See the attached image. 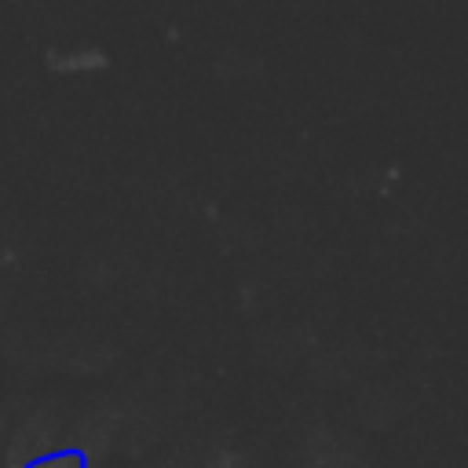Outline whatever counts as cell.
I'll return each mask as SVG.
<instances>
[{
    "mask_svg": "<svg viewBox=\"0 0 468 468\" xmlns=\"http://www.w3.org/2000/svg\"><path fill=\"white\" fill-rule=\"evenodd\" d=\"M26 468H84V453H80V450L48 453V457H40V461H29Z\"/></svg>",
    "mask_w": 468,
    "mask_h": 468,
    "instance_id": "obj_1",
    "label": "cell"
}]
</instances>
